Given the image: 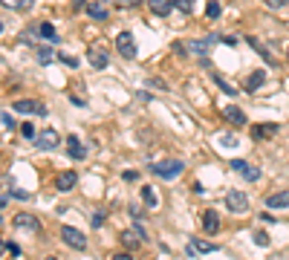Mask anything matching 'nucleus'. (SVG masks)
I'll use <instances>...</instances> for the list:
<instances>
[{"instance_id":"f257e3e1","label":"nucleus","mask_w":289,"mask_h":260,"mask_svg":"<svg viewBox=\"0 0 289 260\" xmlns=\"http://www.w3.org/2000/svg\"><path fill=\"white\" fill-rule=\"evenodd\" d=\"M226 208H229L231 214H246V211H249V197H246L243 191H229V194H226Z\"/></svg>"},{"instance_id":"f03ea898","label":"nucleus","mask_w":289,"mask_h":260,"mask_svg":"<svg viewBox=\"0 0 289 260\" xmlns=\"http://www.w3.org/2000/svg\"><path fill=\"white\" fill-rule=\"evenodd\" d=\"M151 171L156 173V176H162V179H176L179 173L185 171V165L176 162V159H171V162H162V165H151Z\"/></svg>"},{"instance_id":"7ed1b4c3","label":"nucleus","mask_w":289,"mask_h":260,"mask_svg":"<svg viewBox=\"0 0 289 260\" xmlns=\"http://www.w3.org/2000/svg\"><path fill=\"white\" fill-rule=\"evenodd\" d=\"M61 240L67 243L69 249H75V252H84V249H87V237L78 231V228H69V225L61 228Z\"/></svg>"},{"instance_id":"20e7f679","label":"nucleus","mask_w":289,"mask_h":260,"mask_svg":"<svg viewBox=\"0 0 289 260\" xmlns=\"http://www.w3.org/2000/svg\"><path fill=\"white\" fill-rule=\"evenodd\" d=\"M116 50L121 58H136V41L130 32H119L116 35Z\"/></svg>"},{"instance_id":"39448f33","label":"nucleus","mask_w":289,"mask_h":260,"mask_svg":"<svg viewBox=\"0 0 289 260\" xmlns=\"http://www.w3.org/2000/svg\"><path fill=\"white\" fill-rule=\"evenodd\" d=\"M17 113H32V116H47V104L44 102H35V99H17L15 104Z\"/></svg>"},{"instance_id":"423d86ee","label":"nucleus","mask_w":289,"mask_h":260,"mask_svg":"<svg viewBox=\"0 0 289 260\" xmlns=\"http://www.w3.org/2000/svg\"><path fill=\"white\" fill-rule=\"evenodd\" d=\"M211 252H220V246L211 240H200V237H194V240L188 243V258H194V255H211Z\"/></svg>"},{"instance_id":"0eeeda50","label":"nucleus","mask_w":289,"mask_h":260,"mask_svg":"<svg viewBox=\"0 0 289 260\" xmlns=\"http://www.w3.org/2000/svg\"><path fill=\"white\" fill-rule=\"evenodd\" d=\"M231 171H237L243 179H249V182H257L260 179V171H257L255 165H249L246 159H231Z\"/></svg>"},{"instance_id":"6e6552de","label":"nucleus","mask_w":289,"mask_h":260,"mask_svg":"<svg viewBox=\"0 0 289 260\" xmlns=\"http://www.w3.org/2000/svg\"><path fill=\"white\" fill-rule=\"evenodd\" d=\"M58 133L55 130H41V133H35V145L41 148V151H55L58 148Z\"/></svg>"},{"instance_id":"1a4fd4ad","label":"nucleus","mask_w":289,"mask_h":260,"mask_svg":"<svg viewBox=\"0 0 289 260\" xmlns=\"http://www.w3.org/2000/svg\"><path fill=\"white\" fill-rule=\"evenodd\" d=\"M87 61L93 64V69H104L110 64V55L104 47H93V50H87Z\"/></svg>"},{"instance_id":"9d476101","label":"nucleus","mask_w":289,"mask_h":260,"mask_svg":"<svg viewBox=\"0 0 289 260\" xmlns=\"http://www.w3.org/2000/svg\"><path fill=\"white\" fill-rule=\"evenodd\" d=\"M15 228H23V231H29V234H38V231H41V223L35 220L32 214L20 211V214L15 217Z\"/></svg>"},{"instance_id":"9b49d317","label":"nucleus","mask_w":289,"mask_h":260,"mask_svg":"<svg viewBox=\"0 0 289 260\" xmlns=\"http://www.w3.org/2000/svg\"><path fill=\"white\" fill-rule=\"evenodd\" d=\"M75 182H78V173L75 171H61L55 176V188L58 191H72L75 188Z\"/></svg>"},{"instance_id":"f8f14e48","label":"nucleus","mask_w":289,"mask_h":260,"mask_svg":"<svg viewBox=\"0 0 289 260\" xmlns=\"http://www.w3.org/2000/svg\"><path fill=\"white\" fill-rule=\"evenodd\" d=\"M278 133V124H255L252 127V142H266Z\"/></svg>"},{"instance_id":"ddd939ff","label":"nucleus","mask_w":289,"mask_h":260,"mask_svg":"<svg viewBox=\"0 0 289 260\" xmlns=\"http://www.w3.org/2000/svg\"><path fill=\"white\" fill-rule=\"evenodd\" d=\"M203 228H205V234H217L220 231V217H217L214 208H208L203 214Z\"/></svg>"},{"instance_id":"4468645a","label":"nucleus","mask_w":289,"mask_h":260,"mask_svg":"<svg viewBox=\"0 0 289 260\" xmlns=\"http://www.w3.org/2000/svg\"><path fill=\"white\" fill-rule=\"evenodd\" d=\"M121 243L127 249H139L145 243V237H142V231H136V228H127V231H121Z\"/></svg>"},{"instance_id":"2eb2a0df","label":"nucleus","mask_w":289,"mask_h":260,"mask_svg":"<svg viewBox=\"0 0 289 260\" xmlns=\"http://www.w3.org/2000/svg\"><path fill=\"white\" fill-rule=\"evenodd\" d=\"M246 44H249V47H252V50H255L257 55H260V58H263V61H266V64H275L272 52L266 50V47H263V44H260V41H257L255 35H249V38H246Z\"/></svg>"},{"instance_id":"dca6fc26","label":"nucleus","mask_w":289,"mask_h":260,"mask_svg":"<svg viewBox=\"0 0 289 260\" xmlns=\"http://www.w3.org/2000/svg\"><path fill=\"white\" fill-rule=\"evenodd\" d=\"M148 6H151L153 15L168 17V15H171V9H173V0H148Z\"/></svg>"},{"instance_id":"f3484780","label":"nucleus","mask_w":289,"mask_h":260,"mask_svg":"<svg viewBox=\"0 0 289 260\" xmlns=\"http://www.w3.org/2000/svg\"><path fill=\"white\" fill-rule=\"evenodd\" d=\"M67 154L72 156V159H84V156H87L84 145H81V139H78V136H69L67 139Z\"/></svg>"},{"instance_id":"a211bd4d","label":"nucleus","mask_w":289,"mask_h":260,"mask_svg":"<svg viewBox=\"0 0 289 260\" xmlns=\"http://www.w3.org/2000/svg\"><path fill=\"white\" fill-rule=\"evenodd\" d=\"M263 81H266V72H263V69H255V72L246 78V84H243V87H246V93H255Z\"/></svg>"},{"instance_id":"6ab92c4d","label":"nucleus","mask_w":289,"mask_h":260,"mask_svg":"<svg viewBox=\"0 0 289 260\" xmlns=\"http://www.w3.org/2000/svg\"><path fill=\"white\" fill-rule=\"evenodd\" d=\"M226 119L231 121L234 127H243V124H246V113H243L240 107H226Z\"/></svg>"},{"instance_id":"aec40b11","label":"nucleus","mask_w":289,"mask_h":260,"mask_svg":"<svg viewBox=\"0 0 289 260\" xmlns=\"http://www.w3.org/2000/svg\"><path fill=\"white\" fill-rule=\"evenodd\" d=\"M266 206H269V208H289V191H281V194H272V197L266 200Z\"/></svg>"},{"instance_id":"412c9836","label":"nucleus","mask_w":289,"mask_h":260,"mask_svg":"<svg viewBox=\"0 0 289 260\" xmlns=\"http://www.w3.org/2000/svg\"><path fill=\"white\" fill-rule=\"evenodd\" d=\"M0 3H3L6 9H15V12H29L35 0H0Z\"/></svg>"},{"instance_id":"4be33fe9","label":"nucleus","mask_w":289,"mask_h":260,"mask_svg":"<svg viewBox=\"0 0 289 260\" xmlns=\"http://www.w3.org/2000/svg\"><path fill=\"white\" fill-rule=\"evenodd\" d=\"M38 35H41L44 41H58V32H55V26H52V23H47V20H44V23H38Z\"/></svg>"},{"instance_id":"5701e85b","label":"nucleus","mask_w":289,"mask_h":260,"mask_svg":"<svg viewBox=\"0 0 289 260\" xmlns=\"http://www.w3.org/2000/svg\"><path fill=\"white\" fill-rule=\"evenodd\" d=\"M223 15V6L217 3V0H208L205 3V17H211V20H217V17Z\"/></svg>"},{"instance_id":"b1692460","label":"nucleus","mask_w":289,"mask_h":260,"mask_svg":"<svg viewBox=\"0 0 289 260\" xmlns=\"http://www.w3.org/2000/svg\"><path fill=\"white\" fill-rule=\"evenodd\" d=\"M87 15L96 17V20H107V9H102L99 3H93V6H87Z\"/></svg>"},{"instance_id":"393cba45","label":"nucleus","mask_w":289,"mask_h":260,"mask_svg":"<svg viewBox=\"0 0 289 260\" xmlns=\"http://www.w3.org/2000/svg\"><path fill=\"white\" fill-rule=\"evenodd\" d=\"M142 203H145L148 208H153V206H156V194H153V188H151V185H145V188H142Z\"/></svg>"},{"instance_id":"a878e982","label":"nucleus","mask_w":289,"mask_h":260,"mask_svg":"<svg viewBox=\"0 0 289 260\" xmlns=\"http://www.w3.org/2000/svg\"><path fill=\"white\" fill-rule=\"evenodd\" d=\"M35 55H38V61H41V64H52V58H55V55H52V50H47V47H38V52H35Z\"/></svg>"},{"instance_id":"bb28decb","label":"nucleus","mask_w":289,"mask_h":260,"mask_svg":"<svg viewBox=\"0 0 289 260\" xmlns=\"http://www.w3.org/2000/svg\"><path fill=\"white\" fill-rule=\"evenodd\" d=\"M211 78H214V81H217V84H220L223 90L229 93V96H237V90H234V87L229 84V81H223V78H220V72H211Z\"/></svg>"},{"instance_id":"cd10ccee","label":"nucleus","mask_w":289,"mask_h":260,"mask_svg":"<svg viewBox=\"0 0 289 260\" xmlns=\"http://www.w3.org/2000/svg\"><path fill=\"white\" fill-rule=\"evenodd\" d=\"M173 9H179V12H191L194 9V0H173Z\"/></svg>"},{"instance_id":"c85d7f7f","label":"nucleus","mask_w":289,"mask_h":260,"mask_svg":"<svg viewBox=\"0 0 289 260\" xmlns=\"http://www.w3.org/2000/svg\"><path fill=\"white\" fill-rule=\"evenodd\" d=\"M255 243L263 246V249H269V234H266V231H255Z\"/></svg>"},{"instance_id":"c756f323","label":"nucleus","mask_w":289,"mask_h":260,"mask_svg":"<svg viewBox=\"0 0 289 260\" xmlns=\"http://www.w3.org/2000/svg\"><path fill=\"white\" fill-rule=\"evenodd\" d=\"M58 58H61V61H64V64H67V67H78V61H75V58H72V55H69V52H61V55H58Z\"/></svg>"},{"instance_id":"7c9ffc66","label":"nucleus","mask_w":289,"mask_h":260,"mask_svg":"<svg viewBox=\"0 0 289 260\" xmlns=\"http://www.w3.org/2000/svg\"><path fill=\"white\" fill-rule=\"evenodd\" d=\"M20 133H23V136H26V139H35V127H32V124H29V121H23V127H20Z\"/></svg>"},{"instance_id":"2f4dec72","label":"nucleus","mask_w":289,"mask_h":260,"mask_svg":"<svg viewBox=\"0 0 289 260\" xmlns=\"http://www.w3.org/2000/svg\"><path fill=\"white\" fill-rule=\"evenodd\" d=\"M220 145L223 148H234V145H240V142L234 136H220Z\"/></svg>"},{"instance_id":"473e14b6","label":"nucleus","mask_w":289,"mask_h":260,"mask_svg":"<svg viewBox=\"0 0 289 260\" xmlns=\"http://www.w3.org/2000/svg\"><path fill=\"white\" fill-rule=\"evenodd\" d=\"M142 0H116V6H121V9H130V6H139Z\"/></svg>"},{"instance_id":"72a5a7b5","label":"nucleus","mask_w":289,"mask_h":260,"mask_svg":"<svg viewBox=\"0 0 289 260\" xmlns=\"http://www.w3.org/2000/svg\"><path fill=\"white\" fill-rule=\"evenodd\" d=\"M6 252L15 255V258H20V246H17V243H6Z\"/></svg>"},{"instance_id":"f704fd0d","label":"nucleus","mask_w":289,"mask_h":260,"mask_svg":"<svg viewBox=\"0 0 289 260\" xmlns=\"http://www.w3.org/2000/svg\"><path fill=\"white\" fill-rule=\"evenodd\" d=\"M0 119H3V127H15V119L9 113H0Z\"/></svg>"},{"instance_id":"c9c22d12","label":"nucleus","mask_w":289,"mask_h":260,"mask_svg":"<svg viewBox=\"0 0 289 260\" xmlns=\"http://www.w3.org/2000/svg\"><path fill=\"white\" fill-rule=\"evenodd\" d=\"M266 6H272V9H281V6H287L289 0H263Z\"/></svg>"},{"instance_id":"e433bc0d","label":"nucleus","mask_w":289,"mask_h":260,"mask_svg":"<svg viewBox=\"0 0 289 260\" xmlns=\"http://www.w3.org/2000/svg\"><path fill=\"white\" fill-rule=\"evenodd\" d=\"M12 197H15V200H29V194L20 191V188H12Z\"/></svg>"},{"instance_id":"4c0bfd02","label":"nucleus","mask_w":289,"mask_h":260,"mask_svg":"<svg viewBox=\"0 0 289 260\" xmlns=\"http://www.w3.org/2000/svg\"><path fill=\"white\" fill-rule=\"evenodd\" d=\"M220 41L223 44H229V47H237V38H234V35H223Z\"/></svg>"},{"instance_id":"58836bf2","label":"nucleus","mask_w":289,"mask_h":260,"mask_svg":"<svg viewBox=\"0 0 289 260\" xmlns=\"http://www.w3.org/2000/svg\"><path fill=\"white\" fill-rule=\"evenodd\" d=\"M104 223V214L102 211H96V214H93V225H96V228H99V225Z\"/></svg>"},{"instance_id":"ea45409f","label":"nucleus","mask_w":289,"mask_h":260,"mask_svg":"<svg viewBox=\"0 0 289 260\" xmlns=\"http://www.w3.org/2000/svg\"><path fill=\"white\" fill-rule=\"evenodd\" d=\"M121 176H124L127 182H133V179H136V171H124V173H121Z\"/></svg>"},{"instance_id":"a19ab883","label":"nucleus","mask_w":289,"mask_h":260,"mask_svg":"<svg viewBox=\"0 0 289 260\" xmlns=\"http://www.w3.org/2000/svg\"><path fill=\"white\" fill-rule=\"evenodd\" d=\"M116 260H133V258H130V252H119V255H116Z\"/></svg>"},{"instance_id":"79ce46f5","label":"nucleus","mask_w":289,"mask_h":260,"mask_svg":"<svg viewBox=\"0 0 289 260\" xmlns=\"http://www.w3.org/2000/svg\"><path fill=\"white\" fill-rule=\"evenodd\" d=\"M3 252H6V243L0 240V255H3Z\"/></svg>"},{"instance_id":"37998d69","label":"nucleus","mask_w":289,"mask_h":260,"mask_svg":"<svg viewBox=\"0 0 289 260\" xmlns=\"http://www.w3.org/2000/svg\"><path fill=\"white\" fill-rule=\"evenodd\" d=\"M0 208H6V197H0Z\"/></svg>"},{"instance_id":"c03bdc74","label":"nucleus","mask_w":289,"mask_h":260,"mask_svg":"<svg viewBox=\"0 0 289 260\" xmlns=\"http://www.w3.org/2000/svg\"><path fill=\"white\" fill-rule=\"evenodd\" d=\"M75 6H78V9H81V6H84V0H75Z\"/></svg>"},{"instance_id":"a18cd8bd","label":"nucleus","mask_w":289,"mask_h":260,"mask_svg":"<svg viewBox=\"0 0 289 260\" xmlns=\"http://www.w3.org/2000/svg\"><path fill=\"white\" fill-rule=\"evenodd\" d=\"M0 32H3V20H0Z\"/></svg>"},{"instance_id":"49530a36","label":"nucleus","mask_w":289,"mask_h":260,"mask_svg":"<svg viewBox=\"0 0 289 260\" xmlns=\"http://www.w3.org/2000/svg\"><path fill=\"white\" fill-rule=\"evenodd\" d=\"M287 58H289V50H287Z\"/></svg>"},{"instance_id":"de8ad7c7","label":"nucleus","mask_w":289,"mask_h":260,"mask_svg":"<svg viewBox=\"0 0 289 260\" xmlns=\"http://www.w3.org/2000/svg\"><path fill=\"white\" fill-rule=\"evenodd\" d=\"M0 223H3V217H0Z\"/></svg>"}]
</instances>
